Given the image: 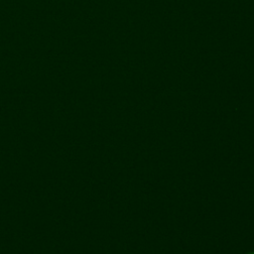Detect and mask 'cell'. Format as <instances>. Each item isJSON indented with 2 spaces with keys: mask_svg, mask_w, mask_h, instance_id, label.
Masks as SVG:
<instances>
[{
  "mask_svg": "<svg viewBox=\"0 0 254 254\" xmlns=\"http://www.w3.org/2000/svg\"><path fill=\"white\" fill-rule=\"evenodd\" d=\"M248 254H254V252H250V253H248Z\"/></svg>",
  "mask_w": 254,
  "mask_h": 254,
  "instance_id": "6da1fadb",
  "label": "cell"
}]
</instances>
